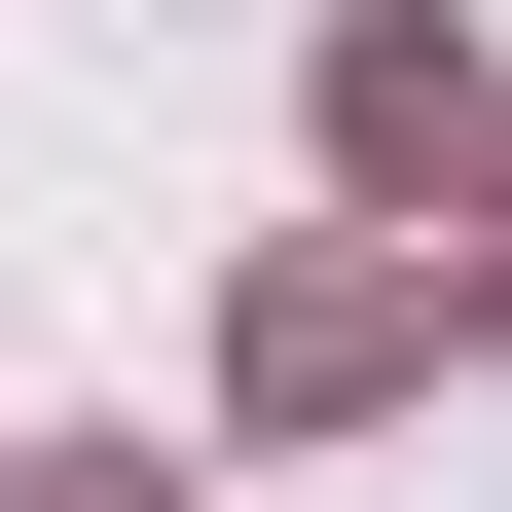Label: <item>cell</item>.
I'll use <instances>...</instances> for the list:
<instances>
[{"label":"cell","instance_id":"1","mask_svg":"<svg viewBox=\"0 0 512 512\" xmlns=\"http://www.w3.org/2000/svg\"><path fill=\"white\" fill-rule=\"evenodd\" d=\"M512 110H476V37H330V183H476Z\"/></svg>","mask_w":512,"mask_h":512},{"label":"cell","instance_id":"2","mask_svg":"<svg viewBox=\"0 0 512 512\" xmlns=\"http://www.w3.org/2000/svg\"><path fill=\"white\" fill-rule=\"evenodd\" d=\"M0 512H183V476H110V439H74V476H0Z\"/></svg>","mask_w":512,"mask_h":512}]
</instances>
